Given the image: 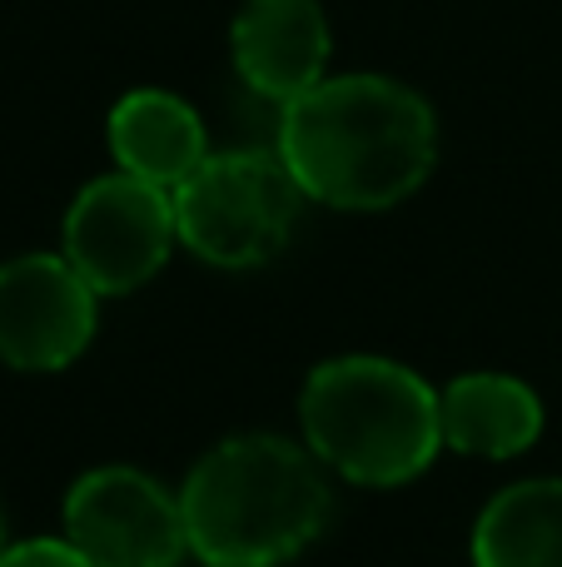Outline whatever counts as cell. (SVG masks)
Instances as JSON below:
<instances>
[{
  "instance_id": "4fadbf2b",
  "label": "cell",
  "mask_w": 562,
  "mask_h": 567,
  "mask_svg": "<svg viewBox=\"0 0 562 567\" xmlns=\"http://www.w3.org/2000/svg\"><path fill=\"white\" fill-rule=\"evenodd\" d=\"M10 548V538H6V513H0V553Z\"/></svg>"
},
{
  "instance_id": "3957f363",
  "label": "cell",
  "mask_w": 562,
  "mask_h": 567,
  "mask_svg": "<svg viewBox=\"0 0 562 567\" xmlns=\"http://www.w3.org/2000/svg\"><path fill=\"white\" fill-rule=\"evenodd\" d=\"M299 423L309 453L364 488L414 483L444 449L438 393L408 363L378 353L319 363L299 393Z\"/></svg>"
},
{
  "instance_id": "6da1fadb",
  "label": "cell",
  "mask_w": 562,
  "mask_h": 567,
  "mask_svg": "<svg viewBox=\"0 0 562 567\" xmlns=\"http://www.w3.org/2000/svg\"><path fill=\"white\" fill-rule=\"evenodd\" d=\"M279 159L304 199L348 215L394 209L438 165V115L414 85L378 70L324 75L279 110Z\"/></svg>"
},
{
  "instance_id": "5b68a950",
  "label": "cell",
  "mask_w": 562,
  "mask_h": 567,
  "mask_svg": "<svg viewBox=\"0 0 562 567\" xmlns=\"http://www.w3.org/2000/svg\"><path fill=\"white\" fill-rule=\"evenodd\" d=\"M179 245L175 195L125 169L100 175L70 199L60 225V255L100 299L145 289Z\"/></svg>"
},
{
  "instance_id": "7c38bea8",
  "label": "cell",
  "mask_w": 562,
  "mask_h": 567,
  "mask_svg": "<svg viewBox=\"0 0 562 567\" xmlns=\"http://www.w3.org/2000/svg\"><path fill=\"white\" fill-rule=\"evenodd\" d=\"M0 567H95L70 538H25L0 553Z\"/></svg>"
},
{
  "instance_id": "9c48e42d",
  "label": "cell",
  "mask_w": 562,
  "mask_h": 567,
  "mask_svg": "<svg viewBox=\"0 0 562 567\" xmlns=\"http://www.w3.org/2000/svg\"><path fill=\"white\" fill-rule=\"evenodd\" d=\"M105 140L115 169L175 195L189 175L209 159V130L199 120V110L185 95L159 85H139L129 95L115 100L105 120Z\"/></svg>"
},
{
  "instance_id": "277c9868",
  "label": "cell",
  "mask_w": 562,
  "mask_h": 567,
  "mask_svg": "<svg viewBox=\"0 0 562 567\" xmlns=\"http://www.w3.org/2000/svg\"><path fill=\"white\" fill-rule=\"evenodd\" d=\"M304 189L279 150H209L175 189L179 245L215 269H259L289 245Z\"/></svg>"
},
{
  "instance_id": "52a82bcc",
  "label": "cell",
  "mask_w": 562,
  "mask_h": 567,
  "mask_svg": "<svg viewBox=\"0 0 562 567\" xmlns=\"http://www.w3.org/2000/svg\"><path fill=\"white\" fill-rule=\"evenodd\" d=\"M100 293L65 255H15L0 265V363L20 373L70 369L95 339Z\"/></svg>"
},
{
  "instance_id": "ba28073f",
  "label": "cell",
  "mask_w": 562,
  "mask_h": 567,
  "mask_svg": "<svg viewBox=\"0 0 562 567\" xmlns=\"http://www.w3.org/2000/svg\"><path fill=\"white\" fill-rule=\"evenodd\" d=\"M334 30L319 0H244L229 20V60L259 100L279 110L329 75Z\"/></svg>"
},
{
  "instance_id": "8992f818",
  "label": "cell",
  "mask_w": 562,
  "mask_h": 567,
  "mask_svg": "<svg viewBox=\"0 0 562 567\" xmlns=\"http://www.w3.org/2000/svg\"><path fill=\"white\" fill-rule=\"evenodd\" d=\"M65 538L95 567H179L189 528L179 493L139 468H95L65 493Z\"/></svg>"
},
{
  "instance_id": "30bf717a",
  "label": "cell",
  "mask_w": 562,
  "mask_h": 567,
  "mask_svg": "<svg viewBox=\"0 0 562 567\" xmlns=\"http://www.w3.org/2000/svg\"><path fill=\"white\" fill-rule=\"evenodd\" d=\"M444 449L468 458H513L543 433V403L513 373H458L438 393Z\"/></svg>"
},
{
  "instance_id": "8fae6325",
  "label": "cell",
  "mask_w": 562,
  "mask_h": 567,
  "mask_svg": "<svg viewBox=\"0 0 562 567\" xmlns=\"http://www.w3.org/2000/svg\"><path fill=\"white\" fill-rule=\"evenodd\" d=\"M473 567H562V478L498 493L473 523Z\"/></svg>"
},
{
  "instance_id": "7a4b0ae2",
  "label": "cell",
  "mask_w": 562,
  "mask_h": 567,
  "mask_svg": "<svg viewBox=\"0 0 562 567\" xmlns=\"http://www.w3.org/2000/svg\"><path fill=\"white\" fill-rule=\"evenodd\" d=\"M179 508L205 567H279L329 528L334 493L309 443L239 433L189 468Z\"/></svg>"
}]
</instances>
